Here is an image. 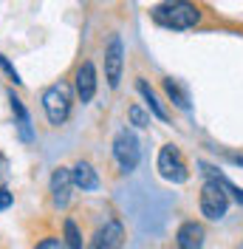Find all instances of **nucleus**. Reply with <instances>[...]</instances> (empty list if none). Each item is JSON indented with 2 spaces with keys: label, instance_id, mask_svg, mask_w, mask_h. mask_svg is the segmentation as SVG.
Returning a JSON list of instances; mask_svg holds the SVG:
<instances>
[{
  "label": "nucleus",
  "instance_id": "f257e3e1",
  "mask_svg": "<svg viewBox=\"0 0 243 249\" xmlns=\"http://www.w3.org/2000/svg\"><path fill=\"white\" fill-rule=\"evenodd\" d=\"M153 20L164 29H173V31H184V29H192L198 26L201 20V9L190 0H164L158 6H153Z\"/></svg>",
  "mask_w": 243,
  "mask_h": 249
},
{
  "label": "nucleus",
  "instance_id": "f03ea898",
  "mask_svg": "<svg viewBox=\"0 0 243 249\" xmlns=\"http://www.w3.org/2000/svg\"><path fill=\"white\" fill-rule=\"evenodd\" d=\"M198 207H201V215H207L209 221H221L229 210V190L218 178H209L207 184L201 187Z\"/></svg>",
  "mask_w": 243,
  "mask_h": 249
},
{
  "label": "nucleus",
  "instance_id": "7ed1b4c3",
  "mask_svg": "<svg viewBox=\"0 0 243 249\" xmlns=\"http://www.w3.org/2000/svg\"><path fill=\"white\" fill-rule=\"evenodd\" d=\"M43 108H46V116L51 124H62L68 116H71V91L68 85H51L46 93H43Z\"/></svg>",
  "mask_w": 243,
  "mask_h": 249
},
{
  "label": "nucleus",
  "instance_id": "20e7f679",
  "mask_svg": "<svg viewBox=\"0 0 243 249\" xmlns=\"http://www.w3.org/2000/svg\"><path fill=\"white\" fill-rule=\"evenodd\" d=\"M113 156H116V161H119V167L124 173L136 170L139 159H141V147H139V139L133 130L122 127L119 133H116V139H113Z\"/></svg>",
  "mask_w": 243,
  "mask_h": 249
},
{
  "label": "nucleus",
  "instance_id": "39448f33",
  "mask_svg": "<svg viewBox=\"0 0 243 249\" xmlns=\"http://www.w3.org/2000/svg\"><path fill=\"white\" fill-rule=\"evenodd\" d=\"M158 173H161L167 181H173V184H184V181L190 178V170H187V164H184V156L175 144H164V147L158 150Z\"/></svg>",
  "mask_w": 243,
  "mask_h": 249
},
{
  "label": "nucleus",
  "instance_id": "423d86ee",
  "mask_svg": "<svg viewBox=\"0 0 243 249\" xmlns=\"http://www.w3.org/2000/svg\"><path fill=\"white\" fill-rule=\"evenodd\" d=\"M122 68H124V46H122L119 37L113 34L110 43H107V48H105V79H107L110 88H119Z\"/></svg>",
  "mask_w": 243,
  "mask_h": 249
},
{
  "label": "nucleus",
  "instance_id": "0eeeda50",
  "mask_svg": "<svg viewBox=\"0 0 243 249\" xmlns=\"http://www.w3.org/2000/svg\"><path fill=\"white\" fill-rule=\"evenodd\" d=\"M71 184H74L71 170L57 167V170L51 173V201H54L57 210H65L71 204Z\"/></svg>",
  "mask_w": 243,
  "mask_h": 249
},
{
  "label": "nucleus",
  "instance_id": "6e6552de",
  "mask_svg": "<svg viewBox=\"0 0 243 249\" xmlns=\"http://www.w3.org/2000/svg\"><path fill=\"white\" fill-rule=\"evenodd\" d=\"M122 241H124V227L119 221H107L105 227L96 230L88 249H122Z\"/></svg>",
  "mask_w": 243,
  "mask_h": 249
},
{
  "label": "nucleus",
  "instance_id": "1a4fd4ad",
  "mask_svg": "<svg viewBox=\"0 0 243 249\" xmlns=\"http://www.w3.org/2000/svg\"><path fill=\"white\" fill-rule=\"evenodd\" d=\"M175 244H178V249H201L204 247V227L198 221H184L175 232Z\"/></svg>",
  "mask_w": 243,
  "mask_h": 249
},
{
  "label": "nucleus",
  "instance_id": "9d476101",
  "mask_svg": "<svg viewBox=\"0 0 243 249\" xmlns=\"http://www.w3.org/2000/svg\"><path fill=\"white\" fill-rule=\"evenodd\" d=\"M76 93L82 102H91L93 93H96V68L93 62H82L79 71H76Z\"/></svg>",
  "mask_w": 243,
  "mask_h": 249
},
{
  "label": "nucleus",
  "instance_id": "9b49d317",
  "mask_svg": "<svg viewBox=\"0 0 243 249\" xmlns=\"http://www.w3.org/2000/svg\"><path fill=\"white\" fill-rule=\"evenodd\" d=\"M9 102H12V113L17 119V130H20V139L23 142H31L34 139V130H31V119H29V110L23 108V102L15 96V91L9 93Z\"/></svg>",
  "mask_w": 243,
  "mask_h": 249
},
{
  "label": "nucleus",
  "instance_id": "f8f14e48",
  "mask_svg": "<svg viewBox=\"0 0 243 249\" xmlns=\"http://www.w3.org/2000/svg\"><path fill=\"white\" fill-rule=\"evenodd\" d=\"M71 176H74V184L79 190H96L99 187V176H96V170H93L88 161H76Z\"/></svg>",
  "mask_w": 243,
  "mask_h": 249
},
{
  "label": "nucleus",
  "instance_id": "ddd939ff",
  "mask_svg": "<svg viewBox=\"0 0 243 249\" xmlns=\"http://www.w3.org/2000/svg\"><path fill=\"white\" fill-rule=\"evenodd\" d=\"M136 88H139V93L144 96V102H147V108H150L153 116H158L161 122H167V110L161 108V102L156 99V93H153V88L147 85V79H139V82H136Z\"/></svg>",
  "mask_w": 243,
  "mask_h": 249
},
{
  "label": "nucleus",
  "instance_id": "4468645a",
  "mask_svg": "<svg viewBox=\"0 0 243 249\" xmlns=\"http://www.w3.org/2000/svg\"><path fill=\"white\" fill-rule=\"evenodd\" d=\"M164 91H167V96L178 105L181 110H190V99H187V93L181 91V85L175 82V79H164Z\"/></svg>",
  "mask_w": 243,
  "mask_h": 249
},
{
  "label": "nucleus",
  "instance_id": "2eb2a0df",
  "mask_svg": "<svg viewBox=\"0 0 243 249\" xmlns=\"http://www.w3.org/2000/svg\"><path fill=\"white\" fill-rule=\"evenodd\" d=\"M201 170L207 173L209 178H218V181H221V184L226 187V190L232 193V196H235V201H238V204H243V190H241V187H235V184H232V181L226 178V176H221V173H215L212 167H209V164H201Z\"/></svg>",
  "mask_w": 243,
  "mask_h": 249
},
{
  "label": "nucleus",
  "instance_id": "dca6fc26",
  "mask_svg": "<svg viewBox=\"0 0 243 249\" xmlns=\"http://www.w3.org/2000/svg\"><path fill=\"white\" fill-rule=\"evenodd\" d=\"M65 247L68 249H82V235H79L74 221H65Z\"/></svg>",
  "mask_w": 243,
  "mask_h": 249
},
{
  "label": "nucleus",
  "instance_id": "f3484780",
  "mask_svg": "<svg viewBox=\"0 0 243 249\" xmlns=\"http://www.w3.org/2000/svg\"><path fill=\"white\" fill-rule=\"evenodd\" d=\"M127 116H130V122L136 124V127H147V124H150V116L139 108V105H130V108H127Z\"/></svg>",
  "mask_w": 243,
  "mask_h": 249
},
{
  "label": "nucleus",
  "instance_id": "a211bd4d",
  "mask_svg": "<svg viewBox=\"0 0 243 249\" xmlns=\"http://www.w3.org/2000/svg\"><path fill=\"white\" fill-rule=\"evenodd\" d=\"M0 65H3V71H6L9 77L15 79V85H20V82H23V79H20V74H17V71H15V65H12V62H9V60H6L3 54H0Z\"/></svg>",
  "mask_w": 243,
  "mask_h": 249
},
{
  "label": "nucleus",
  "instance_id": "6ab92c4d",
  "mask_svg": "<svg viewBox=\"0 0 243 249\" xmlns=\"http://www.w3.org/2000/svg\"><path fill=\"white\" fill-rule=\"evenodd\" d=\"M37 249H65V244H62L60 238H43L37 244Z\"/></svg>",
  "mask_w": 243,
  "mask_h": 249
},
{
  "label": "nucleus",
  "instance_id": "aec40b11",
  "mask_svg": "<svg viewBox=\"0 0 243 249\" xmlns=\"http://www.w3.org/2000/svg\"><path fill=\"white\" fill-rule=\"evenodd\" d=\"M9 207H12V193L0 190V210H9Z\"/></svg>",
  "mask_w": 243,
  "mask_h": 249
},
{
  "label": "nucleus",
  "instance_id": "412c9836",
  "mask_svg": "<svg viewBox=\"0 0 243 249\" xmlns=\"http://www.w3.org/2000/svg\"><path fill=\"white\" fill-rule=\"evenodd\" d=\"M226 159H229V161H235V164H241V167H243V153H232V150H226Z\"/></svg>",
  "mask_w": 243,
  "mask_h": 249
},
{
  "label": "nucleus",
  "instance_id": "4be33fe9",
  "mask_svg": "<svg viewBox=\"0 0 243 249\" xmlns=\"http://www.w3.org/2000/svg\"><path fill=\"white\" fill-rule=\"evenodd\" d=\"M238 249H243V244H241V247H238Z\"/></svg>",
  "mask_w": 243,
  "mask_h": 249
}]
</instances>
